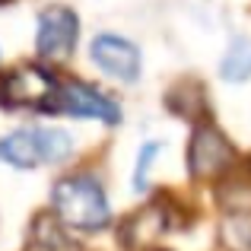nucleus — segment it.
I'll return each mask as SVG.
<instances>
[{"mask_svg": "<svg viewBox=\"0 0 251 251\" xmlns=\"http://www.w3.org/2000/svg\"><path fill=\"white\" fill-rule=\"evenodd\" d=\"M89 54L105 74L118 76V80H137L140 74V51L121 35H96Z\"/></svg>", "mask_w": 251, "mask_h": 251, "instance_id": "nucleus-7", "label": "nucleus"}, {"mask_svg": "<svg viewBox=\"0 0 251 251\" xmlns=\"http://www.w3.org/2000/svg\"><path fill=\"white\" fill-rule=\"evenodd\" d=\"M220 197H223V210H226L229 239L251 248V175L229 181Z\"/></svg>", "mask_w": 251, "mask_h": 251, "instance_id": "nucleus-8", "label": "nucleus"}, {"mask_svg": "<svg viewBox=\"0 0 251 251\" xmlns=\"http://www.w3.org/2000/svg\"><path fill=\"white\" fill-rule=\"evenodd\" d=\"M48 108L74 115V118H96V121H108V124H115L118 118H121L115 99H108L105 92L92 89V86H86V83H76V80L57 86V96L51 99Z\"/></svg>", "mask_w": 251, "mask_h": 251, "instance_id": "nucleus-4", "label": "nucleus"}, {"mask_svg": "<svg viewBox=\"0 0 251 251\" xmlns=\"http://www.w3.org/2000/svg\"><path fill=\"white\" fill-rule=\"evenodd\" d=\"M29 251H80V248L67 239V232H64L51 216H38L35 226H32V245H29Z\"/></svg>", "mask_w": 251, "mask_h": 251, "instance_id": "nucleus-9", "label": "nucleus"}, {"mask_svg": "<svg viewBox=\"0 0 251 251\" xmlns=\"http://www.w3.org/2000/svg\"><path fill=\"white\" fill-rule=\"evenodd\" d=\"M188 162H191V175L213 178L223 169L232 166V147L216 127H197L191 150H188Z\"/></svg>", "mask_w": 251, "mask_h": 251, "instance_id": "nucleus-6", "label": "nucleus"}, {"mask_svg": "<svg viewBox=\"0 0 251 251\" xmlns=\"http://www.w3.org/2000/svg\"><path fill=\"white\" fill-rule=\"evenodd\" d=\"M51 203H54V213L61 216L67 226L86 229V232L102 229L111 216L108 197H105L102 184L89 175L61 178V181L54 184V191H51Z\"/></svg>", "mask_w": 251, "mask_h": 251, "instance_id": "nucleus-1", "label": "nucleus"}, {"mask_svg": "<svg viewBox=\"0 0 251 251\" xmlns=\"http://www.w3.org/2000/svg\"><path fill=\"white\" fill-rule=\"evenodd\" d=\"M223 76L232 83H245L251 76V42L248 38H235L232 42L226 61H223Z\"/></svg>", "mask_w": 251, "mask_h": 251, "instance_id": "nucleus-10", "label": "nucleus"}, {"mask_svg": "<svg viewBox=\"0 0 251 251\" xmlns=\"http://www.w3.org/2000/svg\"><path fill=\"white\" fill-rule=\"evenodd\" d=\"M74 140L57 127H23L0 137V159L16 169H35L45 162H61L70 156Z\"/></svg>", "mask_w": 251, "mask_h": 251, "instance_id": "nucleus-2", "label": "nucleus"}, {"mask_svg": "<svg viewBox=\"0 0 251 251\" xmlns=\"http://www.w3.org/2000/svg\"><path fill=\"white\" fill-rule=\"evenodd\" d=\"M57 96V83L51 74L35 64H23V67L10 70L0 80V102L10 108H29V105H51Z\"/></svg>", "mask_w": 251, "mask_h": 251, "instance_id": "nucleus-3", "label": "nucleus"}, {"mask_svg": "<svg viewBox=\"0 0 251 251\" xmlns=\"http://www.w3.org/2000/svg\"><path fill=\"white\" fill-rule=\"evenodd\" d=\"M0 3H3V0H0Z\"/></svg>", "mask_w": 251, "mask_h": 251, "instance_id": "nucleus-12", "label": "nucleus"}, {"mask_svg": "<svg viewBox=\"0 0 251 251\" xmlns=\"http://www.w3.org/2000/svg\"><path fill=\"white\" fill-rule=\"evenodd\" d=\"M76 32H80V19L70 6H48L38 16V54L48 61H64L76 45Z\"/></svg>", "mask_w": 251, "mask_h": 251, "instance_id": "nucleus-5", "label": "nucleus"}, {"mask_svg": "<svg viewBox=\"0 0 251 251\" xmlns=\"http://www.w3.org/2000/svg\"><path fill=\"white\" fill-rule=\"evenodd\" d=\"M159 150H162L159 143H147V147L140 150V166H137V178H134L137 188H147V169H150V162L156 159V153H159Z\"/></svg>", "mask_w": 251, "mask_h": 251, "instance_id": "nucleus-11", "label": "nucleus"}]
</instances>
